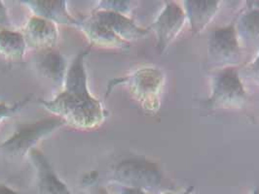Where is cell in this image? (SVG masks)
<instances>
[{"label":"cell","mask_w":259,"mask_h":194,"mask_svg":"<svg viewBox=\"0 0 259 194\" xmlns=\"http://www.w3.org/2000/svg\"><path fill=\"white\" fill-rule=\"evenodd\" d=\"M91 46L82 50L69 66L64 91L53 100H39L40 104L56 116L61 117L77 130H95L107 116L102 102L95 98L88 89L85 60Z\"/></svg>","instance_id":"1"},{"label":"cell","mask_w":259,"mask_h":194,"mask_svg":"<svg viewBox=\"0 0 259 194\" xmlns=\"http://www.w3.org/2000/svg\"><path fill=\"white\" fill-rule=\"evenodd\" d=\"M119 84L128 87L132 96L145 112L156 113L159 110L160 96L164 85V76L159 69L145 67L128 77L111 81L107 88V93L110 92L115 85Z\"/></svg>","instance_id":"2"},{"label":"cell","mask_w":259,"mask_h":194,"mask_svg":"<svg viewBox=\"0 0 259 194\" xmlns=\"http://www.w3.org/2000/svg\"><path fill=\"white\" fill-rule=\"evenodd\" d=\"M65 124V121L61 117L56 116L24 124L9 139L0 143V151L12 157H25L35 149L39 142L48 138L56 130Z\"/></svg>","instance_id":"3"},{"label":"cell","mask_w":259,"mask_h":194,"mask_svg":"<svg viewBox=\"0 0 259 194\" xmlns=\"http://www.w3.org/2000/svg\"><path fill=\"white\" fill-rule=\"evenodd\" d=\"M246 101V91L236 68L221 70L213 78L211 94L206 102L207 108H241Z\"/></svg>","instance_id":"4"},{"label":"cell","mask_w":259,"mask_h":194,"mask_svg":"<svg viewBox=\"0 0 259 194\" xmlns=\"http://www.w3.org/2000/svg\"><path fill=\"white\" fill-rule=\"evenodd\" d=\"M113 181L121 186L149 190L160 185L162 176L158 166L145 159H127L117 165Z\"/></svg>","instance_id":"5"},{"label":"cell","mask_w":259,"mask_h":194,"mask_svg":"<svg viewBox=\"0 0 259 194\" xmlns=\"http://www.w3.org/2000/svg\"><path fill=\"white\" fill-rule=\"evenodd\" d=\"M207 58L210 64L225 69L232 68L241 59L240 43L236 34L235 26L217 28L209 34Z\"/></svg>","instance_id":"6"},{"label":"cell","mask_w":259,"mask_h":194,"mask_svg":"<svg viewBox=\"0 0 259 194\" xmlns=\"http://www.w3.org/2000/svg\"><path fill=\"white\" fill-rule=\"evenodd\" d=\"M186 16L182 7L176 2H168L162 13L151 26L157 36L159 52H165L170 43L182 31Z\"/></svg>","instance_id":"7"},{"label":"cell","mask_w":259,"mask_h":194,"mask_svg":"<svg viewBox=\"0 0 259 194\" xmlns=\"http://www.w3.org/2000/svg\"><path fill=\"white\" fill-rule=\"evenodd\" d=\"M26 47L40 52L55 49L59 40V30L53 22L32 16L22 30Z\"/></svg>","instance_id":"8"},{"label":"cell","mask_w":259,"mask_h":194,"mask_svg":"<svg viewBox=\"0 0 259 194\" xmlns=\"http://www.w3.org/2000/svg\"><path fill=\"white\" fill-rule=\"evenodd\" d=\"M33 16L60 25L73 26L77 28L78 19L73 18L67 11L65 0H22Z\"/></svg>","instance_id":"9"},{"label":"cell","mask_w":259,"mask_h":194,"mask_svg":"<svg viewBox=\"0 0 259 194\" xmlns=\"http://www.w3.org/2000/svg\"><path fill=\"white\" fill-rule=\"evenodd\" d=\"M90 17L100 24L108 27L118 37L128 42L143 38L148 30L137 26L127 16L107 11H93Z\"/></svg>","instance_id":"10"},{"label":"cell","mask_w":259,"mask_h":194,"mask_svg":"<svg viewBox=\"0 0 259 194\" xmlns=\"http://www.w3.org/2000/svg\"><path fill=\"white\" fill-rule=\"evenodd\" d=\"M77 28L81 30L90 46H97L109 49H125L129 47V43L118 37L108 27L95 21L90 16L78 19Z\"/></svg>","instance_id":"11"},{"label":"cell","mask_w":259,"mask_h":194,"mask_svg":"<svg viewBox=\"0 0 259 194\" xmlns=\"http://www.w3.org/2000/svg\"><path fill=\"white\" fill-rule=\"evenodd\" d=\"M28 155L37 172L38 194H71L65 182L56 175L45 155L37 149H33Z\"/></svg>","instance_id":"12"},{"label":"cell","mask_w":259,"mask_h":194,"mask_svg":"<svg viewBox=\"0 0 259 194\" xmlns=\"http://www.w3.org/2000/svg\"><path fill=\"white\" fill-rule=\"evenodd\" d=\"M183 3L193 34L201 33L207 27L220 6V2L215 0H186Z\"/></svg>","instance_id":"13"},{"label":"cell","mask_w":259,"mask_h":194,"mask_svg":"<svg viewBox=\"0 0 259 194\" xmlns=\"http://www.w3.org/2000/svg\"><path fill=\"white\" fill-rule=\"evenodd\" d=\"M36 67L43 76L51 80L56 86H64L67 73V62L64 55L55 49L40 52Z\"/></svg>","instance_id":"14"},{"label":"cell","mask_w":259,"mask_h":194,"mask_svg":"<svg viewBox=\"0 0 259 194\" xmlns=\"http://www.w3.org/2000/svg\"><path fill=\"white\" fill-rule=\"evenodd\" d=\"M239 43L250 45L259 41V2H251L241 14L235 26Z\"/></svg>","instance_id":"15"},{"label":"cell","mask_w":259,"mask_h":194,"mask_svg":"<svg viewBox=\"0 0 259 194\" xmlns=\"http://www.w3.org/2000/svg\"><path fill=\"white\" fill-rule=\"evenodd\" d=\"M26 44L22 32L0 27V55L8 60H21L26 52Z\"/></svg>","instance_id":"16"},{"label":"cell","mask_w":259,"mask_h":194,"mask_svg":"<svg viewBox=\"0 0 259 194\" xmlns=\"http://www.w3.org/2000/svg\"><path fill=\"white\" fill-rule=\"evenodd\" d=\"M132 10V2L126 0H102L99 1L94 11H107L127 15Z\"/></svg>","instance_id":"17"},{"label":"cell","mask_w":259,"mask_h":194,"mask_svg":"<svg viewBox=\"0 0 259 194\" xmlns=\"http://www.w3.org/2000/svg\"><path fill=\"white\" fill-rule=\"evenodd\" d=\"M32 95H28L23 100H20L12 105H8L6 103H0V123L4 118L10 117V116L17 115L24 107H26V104L31 100Z\"/></svg>","instance_id":"18"},{"label":"cell","mask_w":259,"mask_h":194,"mask_svg":"<svg viewBox=\"0 0 259 194\" xmlns=\"http://www.w3.org/2000/svg\"><path fill=\"white\" fill-rule=\"evenodd\" d=\"M7 8L6 6L3 4L2 1H0V27H3V28H7L12 26V23L9 19V16L7 13Z\"/></svg>","instance_id":"19"},{"label":"cell","mask_w":259,"mask_h":194,"mask_svg":"<svg viewBox=\"0 0 259 194\" xmlns=\"http://www.w3.org/2000/svg\"><path fill=\"white\" fill-rule=\"evenodd\" d=\"M118 185V184H117ZM119 186L118 194H149L147 191L140 189V188H133V187H126V186Z\"/></svg>","instance_id":"20"},{"label":"cell","mask_w":259,"mask_h":194,"mask_svg":"<svg viewBox=\"0 0 259 194\" xmlns=\"http://www.w3.org/2000/svg\"><path fill=\"white\" fill-rule=\"evenodd\" d=\"M248 71L251 74V76L259 82V55L255 58V60L249 65Z\"/></svg>","instance_id":"21"},{"label":"cell","mask_w":259,"mask_h":194,"mask_svg":"<svg viewBox=\"0 0 259 194\" xmlns=\"http://www.w3.org/2000/svg\"><path fill=\"white\" fill-rule=\"evenodd\" d=\"M0 194H22L21 192L15 191L12 188L8 187L7 185L0 183Z\"/></svg>","instance_id":"22"},{"label":"cell","mask_w":259,"mask_h":194,"mask_svg":"<svg viewBox=\"0 0 259 194\" xmlns=\"http://www.w3.org/2000/svg\"><path fill=\"white\" fill-rule=\"evenodd\" d=\"M190 193V190L188 189L187 191H185V192H182V193H176V192H165L164 194H189Z\"/></svg>","instance_id":"23"},{"label":"cell","mask_w":259,"mask_h":194,"mask_svg":"<svg viewBox=\"0 0 259 194\" xmlns=\"http://www.w3.org/2000/svg\"><path fill=\"white\" fill-rule=\"evenodd\" d=\"M252 194H259L258 189H256V190H254V191H253V193H252Z\"/></svg>","instance_id":"24"},{"label":"cell","mask_w":259,"mask_h":194,"mask_svg":"<svg viewBox=\"0 0 259 194\" xmlns=\"http://www.w3.org/2000/svg\"><path fill=\"white\" fill-rule=\"evenodd\" d=\"M102 194H110V193H109V192H107V191H103V192H102Z\"/></svg>","instance_id":"25"}]
</instances>
